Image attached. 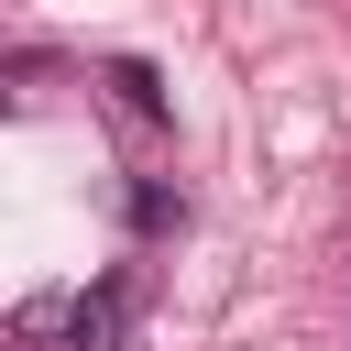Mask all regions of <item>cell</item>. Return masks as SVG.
<instances>
[{
  "label": "cell",
  "instance_id": "cell-1",
  "mask_svg": "<svg viewBox=\"0 0 351 351\" xmlns=\"http://www.w3.org/2000/svg\"><path fill=\"white\" fill-rule=\"evenodd\" d=\"M121 329H132V296H121V285L77 296V351H121Z\"/></svg>",
  "mask_w": 351,
  "mask_h": 351
}]
</instances>
